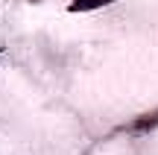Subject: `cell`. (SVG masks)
I'll use <instances>...</instances> for the list:
<instances>
[{
  "mask_svg": "<svg viewBox=\"0 0 158 155\" xmlns=\"http://www.w3.org/2000/svg\"><path fill=\"white\" fill-rule=\"evenodd\" d=\"M102 3H111V0H76L73 9H94V6H102Z\"/></svg>",
  "mask_w": 158,
  "mask_h": 155,
  "instance_id": "obj_1",
  "label": "cell"
}]
</instances>
